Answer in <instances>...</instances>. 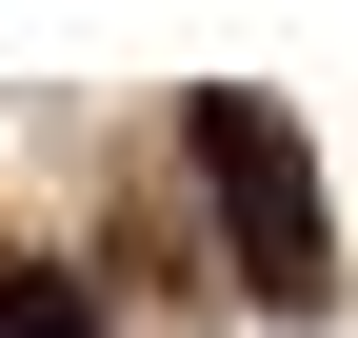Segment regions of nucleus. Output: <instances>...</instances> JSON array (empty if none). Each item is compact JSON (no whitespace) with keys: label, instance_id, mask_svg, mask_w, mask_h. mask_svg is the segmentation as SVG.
Returning <instances> with one entry per match:
<instances>
[{"label":"nucleus","instance_id":"nucleus-2","mask_svg":"<svg viewBox=\"0 0 358 338\" xmlns=\"http://www.w3.org/2000/svg\"><path fill=\"white\" fill-rule=\"evenodd\" d=\"M0 338H80V279H0Z\"/></svg>","mask_w":358,"mask_h":338},{"label":"nucleus","instance_id":"nucleus-1","mask_svg":"<svg viewBox=\"0 0 358 338\" xmlns=\"http://www.w3.org/2000/svg\"><path fill=\"white\" fill-rule=\"evenodd\" d=\"M199 179H219V219H239L259 299H319V179H299L279 100H199Z\"/></svg>","mask_w":358,"mask_h":338}]
</instances>
